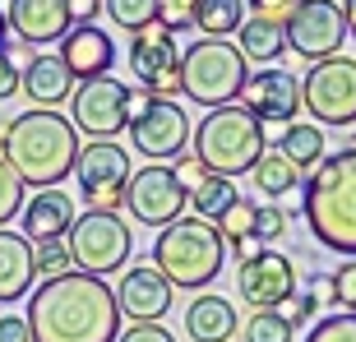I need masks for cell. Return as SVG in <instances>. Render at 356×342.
Listing matches in <instances>:
<instances>
[{
	"mask_svg": "<svg viewBox=\"0 0 356 342\" xmlns=\"http://www.w3.org/2000/svg\"><path fill=\"white\" fill-rule=\"evenodd\" d=\"M28 333L33 342H116L120 305L106 277L65 273L42 282L28 296Z\"/></svg>",
	"mask_w": 356,
	"mask_h": 342,
	"instance_id": "1",
	"label": "cell"
},
{
	"mask_svg": "<svg viewBox=\"0 0 356 342\" xmlns=\"http://www.w3.org/2000/svg\"><path fill=\"white\" fill-rule=\"evenodd\" d=\"M79 130L60 111H24L5 120L0 130V158L5 167L33 190H56L79 162Z\"/></svg>",
	"mask_w": 356,
	"mask_h": 342,
	"instance_id": "2",
	"label": "cell"
},
{
	"mask_svg": "<svg viewBox=\"0 0 356 342\" xmlns=\"http://www.w3.org/2000/svg\"><path fill=\"white\" fill-rule=\"evenodd\" d=\"M301 213L324 250L356 259V148L324 153L301 185Z\"/></svg>",
	"mask_w": 356,
	"mask_h": 342,
	"instance_id": "3",
	"label": "cell"
},
{
	"mask_svg": "<svg viewBox=\"0 0 356 342\" xmlns=\"http://www.w3.org/2000/svg\"><path fill=\"white\" fill-rule=\"evenodd\" d=\"M195 144V158L209 176H222V181H236L245 171L259 167V158L268 153V130L245 111V106H218L195 125L190 134Z\"/></svg>",
	"mask_w": 356,
	"mask_h": 342,
	"instance_id": "4",
	"label": "cell"
},
{
	"mask_svg": "<svg viewBox=\"0 0 356 342\" xmlns=\"http://www.w3.org/2000/svg\"><path fill=\"white\" fill-rule=\"evenodd\" d=\"M227 263V241L222 231L204 218H176L172 227H162L153 241V268H158L172 287L204 291Z\"/></svg>",
	"mask_w": 356,
	"mask_h": 342,
	"instance_id": "5",
	"label": "cell"
},
{
	"mask_svg": "<svg viewBox=\"0 0 356 342\" xmlns=\"http://www.w3.org/2000/svg\"><path fill=\"white\" fill-rule=\"evenodd\" d=\"M245 79H250V60L241 56L236 42L199 38L195 47L181 51V92L209 111L236 102L245 92Z\"/></svg>",
	"mask_w": 356,
	"mask_h": 342,
	"instance_id": "6",
	"label": "cell"
},
{
	"mask_svg": "<svg viewBox=\"0 0 356 342\" xmlns=\"http://www.w3.org/2000/svg\"><path fill=\"white\" fill-rule=\"evenodd\" d=\"M301 106L324 130L356 125V56L315 60L301 79Z\"/></svg>",
	"mask_w": 356,
	"mask_h": 342,
	"instance_id": "7",
	"label": "cell"
},
{
	"mask_svg": "<svg viewBox=\"0 0 356 342\" xmlns=\"http://www.w3.org/2000/svg\"><path fill=\"white\" fill-rule=\"evenodd\" d=\"M70 254H74V273L88 277H111L130 263V227L120 222L116 213H79L70 227Z\"/></svg>",
	"mask_w": 356,
	"mask_h": 342,
	"instance_id": "8",
	"label": "cell"
},
{
	"mask_svg": "<svg viewBox=\"0 0 356 342\" xmlns=\"http://www.w3.org/2000/svg\"><path fill=\"white\" fill-rule=\"evenodd\" d=\"M74 176H79V195L88 204V213H116L134 167H130V153L116 139H92V144L79 148Z\"/></svg>",
	"mask_w": 356,
	"mask_h": 342,
	"instance_id": "9",
	"label": "cell"
},
{
	"mask_svg": "<svg viewBox=\"0 0 356 342\" xmlns=\"http://www.w3.org/2000/svg\"><path fill=\"white\" fill-rule=\"evenodd\" d=\"M70 116H74V130L88 139H116L120 130H130V88L111 74L88 79L70 97Z\"/></svg>",
	"mask_w": 356,
	"mask_h": 342,
	"instance_id": "10",
	"label": "cell"
},
{
	"mask_svg": "<svg viewBox=\"0 0 356 342\" xmlns=\"http://www.w3.org/2000/svg\"><path fill=\"white\" fill-rule=\"evenodd\" d=\"M282 33H287V51L305 56L310 65L329 60V56L343 51V42H347L343 5H333V0H301L291 10V19L282 24Z\"/></svg>",
	"mask_w": 356,
	"mask_h": 342,
	"instance_id": "11",
	"label": "cell"
},
{
	"mask_svg": "<svg viewBox=\"0 0 356 342\" xmlns=\"http://www.w3.org/2000/svg\"><path fill=\"white\" fill-rule=\"evenodd\" d=\"M190 134H195V125H190V116H185V106L172 102V97H153L139 116H130V139L148 162L185 158Z\"/></svg>",
	"mask_w": 356,
	"mask_h": 342,
	"instance_id": "12",
	"label": "cell"
},
{
	"mask_svg": "<svg viewBox=\"0 0 356 342\" xmlns=\"http://www.w3.org/2000/svg\"><path fill=\"white\" fill-rule=\"evenodd\" d=\"M130 74L144 83V92L153 97H172L181 92V51H176V38L162 24H148L130 38Z\"/></svg>",
	"mask_w": 356,
	"mask_h": 342,
	"instance_id": "13",
	"label": "cell"
},
{
	"mask_svg": "<svg viewBox=\"0 0 356 342\" xmlns=\"http://www.w3.org/2000/svg\"><path fill=\"white\" fill-rule=\"evenodd\" d=\"M120 209L134 213V222L144 227H172L190 204H185V190L181 181L172 176V167H139L125 185V199H120Z\"/></svg>",
	"mask_w": 356,
	"mask_h": 342,
	"instance_id": "14",
	"label": "cell"
},
{
	"mask_svg": "<svg viewBox=\"0 0 356 342\" xmlns=\"http://www.w3.org/2000/svg\"><path fill=\"white\" fill-rule=\"evenodd\" d=\"M236 291L254 310H277L287 296H296V259L268 245L259 259L236 263Z\"/></svg>",
	"mask_w": 356,
	"mask_h": 342,
	"instance_id": "15",
	"label": "cell"
},
{
	"mask_svg": "<svg viewBox=\"0 0 356 342\" xmlns=\"http://www.w3.org/2000/svg\"><path fill=\"white\" fill-rule=\"evenodd\" d=\"M241 106H245L259 125H296V111H301V79L287 74V70H259V74L245 79Z\"/></svg>",
	"mask_w": 356,
	"mask_h": 342,
	"instance_id": "16",
	"label": "cell"
},
{
	"mask_svg": "<svg viewBox=\"0 0 356 342\" xmlns=\"http://www.w3.org/2000/svg\"><path fill=\"white\" fill-rule=\"evenodd\" d=\"M116 305H120V319H130V324H158L172 310V282L153 263H134L120 277Z\"/></svg>",
	"mask_w": 356,
	"mask_h": 342,
	"instance_id": "17",
	"label": "cell"
},
{
	"mask_svg": "<svg viewBox=\"0 0 356 342\" xmlns=\"http://www.w3.org/2000/svg\"><path fill=\"white\" fill-rule=\"evenodd\" d=\"M5 24L24 47H51V42H65L74 19H70V0H10Z\"/></svg>",
	"mask_w": 356,
	"mask_h": 342,
	"instance_id": "18",
	"label": "cell"
},
{
	"mask_svg": "<svg viewBox=\"0 0 356 342\" xmlns=\"http://www.w3.org/2000/svg\"><path fill=\"white\" fill-rule=\"evenodd\" d=\"M60 65L74 74V83L102 79V74H111V65H116V42L97 24H79V28H70L65 42H60Z\"/></svg>",
	"mask_w": 356,
	"mask_h": 342,
	"instance_id": "19",
	"label": "cell"
},
{
	"mask_svg": "<svg viewBox=\"0 0 356 342\" xmlns=\"http://www.w3.org/2000/svg\"><path fill=\"white\" fill-rule=\"evenodd\" d=\"M74 199L65 190H38L33 199H24V236L33 245H47V241H60L70 236L74 227Z\"/></svg>",
	"mask_w": 356,
	"mask_h": 342,
	"instance_id": "20",
	"label": "cell"
},
{
	"mask_svg": "<svg viewBox=\"0 0 356 342\" xmlns=\"http://www.w3.org/2000/svg\"><path fill=\"white\" fill-rule=\"evenodd\" d=\"M24 97L33 102V111H60V102L74 97V74L60 65V56H33L24 65Z\"/></svg>",
	"mask_w": 356,
	"mask_h": 342,
	"instance_id": "21",
	"label": "cell"
},
{
	"mask_svg": "<svg viewBox=\"0 0 356 342\" xmlns=\"http://www.w3.org/2000/svg\"><path fill=\"white\" fill-rule=\"evenodd\" d=\"M33 241L24 231H10V227H0V305H14L24 301L28 291H33Z\"/></svg>",
	"mask_w": 356,
	"mask_h": 342,
	"instance_id": "22",
	"label": "cell"
},
{
	"mask_svg": "<svg viewBox=\"0 0 356 342\" xmlns=\"http://www.w3.org/2000/svg\"><path fill=\"white\" fill-rule=\"evenodd\" d=\"M241 329L236 319V305L227 301V296H213V291H199L190 310H185V333L195 342H232Z\"/></svg>",
	"mask_w": 356,
	"mask_h": 342,
	"instance_id": "23",
	"label": "cell"
},
{
	"mask_svg": "<svg viewBox=\"0 0 356 342\" xmlns=\"http://www.w3.org/2000/svg\"><path fill=\"white\" fill-rule=\"evenodd\" d=\"M190 24H195L204 38L227 42L232 33H241V24H245V0H195Z\"/></svg>",
	"mask_w": 356,
	"mask_h": 342,
	"instance_id": "24",
	"label": "cell"
},
{
	"mask_svg": "<svg viewBox=\"0 0 356 342\" xmlns=\"http://www.w3.org/2000/svg\"><path fill=\"white\" fill-rule=\"evenodd\" d=\"M236 47L245 60H259V65H273L277 56L287 51V33H282V24H273V19H245L236 33Z\"/></svg>",
	"mask_w": 356,
	"mask_h": 342,
	"instance_id": "25",
	"label": "cell"
},
{
	"mask_svg": "<svg viewBox=\"0 0 356 342\" xmlns=\"http://www.w3.org/2000/svg\"><path fill=\"white\" fill-rule=\"evenodd\" d=\"M250 176H254V185H259V195H268V199H287L291 190L301 185V167H296L291 158H282L277 148H268Z\"/></svg>",
	"mask_w": 356,
	"mask_h": 342,
	"instance_id": "26",
	"label": "cell"
},
{
	"mask_svg": "<svg viewBox=\"0 0 356 342\" xmlns=\"http://www.w3.org/2000/svg\"><path fill=\"white\" fill-rule=\"evenodd\" d=\"M277 153H282V158H291L296 162V167H319V162H324V130H319L315 120H310V125H301V120H296V125H287V130H282V139H277Z\"/></svg>",
	"mask_w": 356,
	"mask_h": 342,
	"instance_id": "27",
	"label": "cell"
},
{
	"mask_svg": "<svg viewBox=\"0 0 356 342\" xmlns=\"http://www.w3.org/2000/svg\"><path fill=\"white\" fill-rule=\"evenodd\" d=\"M236 181H222V176H204V185L199 190H190L185 195V204L195 209V218H204V222H213L218 227V218H222L232 204H236Z\"/></svg>",
	"mask_w": 356,
	"mask_h": 342,
	"instance_id": "28",
	"label": "cell"
},
{
	"mask_svg": "<svg viewBox=\"0 0 356 342\" xmlns=\"http://www.w3.org/2000/svg\"><path fill=\"white\" fill-rule=\"evenodd\" d=\"M106 5V19L116 28H125V33H139V28L148 24H158V10H162V0H102Z\"/></svg>",
	"mask_w": 356,
	"mask_h": 342,
	"instance_id": "29",
	"label": "cell"
},
{
	"mask_svg": "<svg viewBox=\"0 0 356 342\" xmlns=\"http://www.w3.org/2000/svg\"><path fill=\"white\" fill-rule=\"evenodd\" d=\"M33 268H38V277H65L74 273V254H70L65 241H47V245H33Z\"/></svg>",
	"mask_w": 356,
	"mask_h": 342,
	"instance_id": "30",
	"label": "cell"
},
{
	"mask_svg": "<svg viewBox=\"0 0 356 342\" xmlns=\"http://www.w3.org/2000/svg\"><path fill=\"white\" fill-rule=\"evenodd\" d=\"M291 324L277 310H254L250 319H245V342H291Z\"/></svg>",
	"mask_w": 356,
	"mask_h": 342,
	"instance_id": "31",
	"label": "cell"
},
{
	"mask_svg": "<svg viewBox=\"0 0 356 342\" xmlns=\"http://www.w3.org/2000/svg\"><path fill=\"white\" fill-rule=\"evenodd\" d=\"M218 231H222L227 245L250 241V236H254V204H250V199H236V204H232V209L218 218Z\"/></svg>",
	"mask_w": 356,
	"mask_h": 342,
	"instance_id": "32",
	"label": "cell"
},
{
	"mask_svg": "<svg viewBox=\"0 0 356 342\" xmlns=\"http://www.w3.org/2000/svg\"><path fill=\"white\" fill-rule=\"evenodd\" d=\"M19 213H24V181L5 167V158H0V227H10Z\"/></svg>",
	"mask_w": 356,
	"mask_h": 342,
	"instance_id": "33",
	"label": "cell"
},
{
	"mask_svg": "<svg viewBox=\"0 0 356 342\" xmlns=\"http://www.w3.org/2000/svg\"><path fill=\"white\" fill-rule=\"evenodd\" d=\"M329 291H333V305H338V310L356 315V259H343L338 268H333Z\"/></svg>",
	"mask_w": 356,
	"mask_h": 342,
	"instance_id": "34",
	"label": "cell"
},
{
	"mask_svg": "<svg viewBox=\"0 0 356 342\" xmlns=\"http://www.w3.org/2000/svg\"><path fill=\"white\" fill-rule=\"evenodd\" d=\"M305 342H356V315H329L305 333Z\"/></svg>",
	"mask_w": 356,
	"mask_h": 342,
	"instance_id": "35",
	"label": "cell"
},
{
	"mask_svg": "<svg viewBox=\"0 0 356 342\" xmlns=\"http://www.w3.org/2000/svg\"><path fill=\"white\" fill-rule=\"evenodd\" d=\"M287 236V213L277 204H254V241L268 245V241H282Z\"/></svg>",
	"mask_w": 356,
	"mask_h": 342,
	"instance_id": "36",
	"label": "cell"
},
{
	"mask_svg": "<svg viewBox=\"0 0 356 342\" xmlns=\"http://www.w3.org/2000/svg\"><path fill=\"white\" fill-rule=\"evenodd\" d=\"M190 10H195V0H162V10H158V24L167 28V33H181V28H195L190 24Z\"/></svg>",
	"mask_w": 356,
	"mask_h": 342,
	"instance_id": "37",
	"label": "cell"
},
{
	"mask_svg": "<svg viewBox=\"0 0 356 342\" xmlns=\"http://www.w3.org/2000/svg\"><path fill=\"white\" fill-rule=\"evenodd\" d=\"M245 5H250L254 19H273V24H287L291 10H296L301 0H245Z\"/></svg>",
	"mask_w": 356,
	"mask_h": 342,
	"instance_id": "38",
	"label": "cell"
},
{
	"mask_svg": "<svg viewBox=\"0 0 356 342\" xmlns=\"http://www.w3.org/2000/svg\"><path fill=\"white\" fill-rule=\"evenodd\" d=\"M172 176L181 181V190H185V195H190V190H199V185H204V176H209V171L199 167V158H195V153H185V158H176Z\"/></svg>",
	"mask_w": 356,
	"mask_h": 342,
	"instance_id": "39",
	"label": "cell"
},
{
	"mask_svg": "<svg viewBox=\"0 0 356 342\" xmlns=\"http://www.w3.org/2000/svg\"><path fill=\"white\" fill-rule=\"evenodd\" d=\"M19 83H24V70H19L14 51L5 47V51H0V102H5V97H14V92H19Z\"/></svg>",
	"mask_w": 356,
	"mask_h": 342,
	"instance_id": "40",
	"label": "cell"
},
{
	"mask_svg": "<svg viewBox=\"0 0 356 342\" xmlns=\"http://www.w3.org/2000/svg\"><path fill=\"white\" fill-rule=\"evenodd\" d=\"M116 342H176V338L162 324H130V329H120Z\"/></svg>",
	"mask_w": 356,
	"mask_h": 342,
	"instance_id": "41",
	"label": "cell"
},
{
	"mask_svg": "<svg viewBox=\"0 0 356 342\" xmlns=\"http://www.w3.org/2000/svg\"><path fill=\"white\" fill-rule=\"evenodd\" d=\"M0 342H33L24 315H0Z\"/></svg>",
	"mask_w": 356,
	"mask_h": 342,
	"instance_id": "42",
	"label": "cell"
},
{
	"mask_svg": "<svg viewBox=\"0 0 356 342\" xmlns=\"http://www.w3.org/2000/svg\"><path fill=\"white\" fill-rule=\"evenodd\" d=\"M97 5H102V0H70V19H74V28L88 24L92 14H97Z\"/></svg>",
	"mask_w": 356,
	"mask_h": 342,
	"instance_id": "43",
	"label": "cell"
},
{
	"mask_svg": "<svg viewBox=\"0 0 356 342\" xmlns=\"http://www.w3.org/2000/svg\"><path fill=\"white\" fill-rule=\"evenodd\" d=\"M343 19H347V33H356V0H343Z\"/></svg>",
	"mask_w": 356,
	"mask_h": 342,
	"instance_id": "44",
	"label": "cell"
},
{
	"mask_svg": "<svg viewBox=\"0 0 356 342\" xmlns=\"http://www.w3.org/2000/svg\"><path fill=\"white\" fill-rule=\"evenodd\" d=\"M5 33H10V24H5V10H0V51H5Z\"/></svg>",
	"mask_w": 356,
	"mask_h": 342,
	"instance_id": "45",
	"label": "cell"
}]
</instances>
